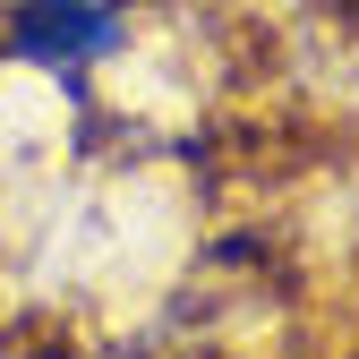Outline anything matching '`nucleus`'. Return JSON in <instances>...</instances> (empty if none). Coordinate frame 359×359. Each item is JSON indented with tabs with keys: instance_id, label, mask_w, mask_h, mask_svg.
<instances>
[{
	"instance_id": "nucleus-1",
	"label": "nucleus",
	"mask_w": 359,
	"mask_h": 359,
	"mask_svg": "<svg viewBox=\"0 0 359 359\" xmlns=\"http://www.w3.org/2000/svg\"><path fill=\"white\" fill-rule=\"evenodd\" d=\"M111 34H120V9H111V0H52V9L26 18V52L77 60V52H111Z\"/></svg>"
}]
</instances>
